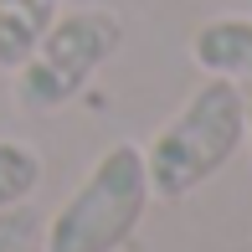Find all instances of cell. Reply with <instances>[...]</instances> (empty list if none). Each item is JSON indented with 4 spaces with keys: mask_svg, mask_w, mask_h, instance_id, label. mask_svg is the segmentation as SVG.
Segmentation results:
<instances>
[{
    "mask_svg": "<svg viewBox=\"0 0 252 252\" xmlns=\"http://www.w3.org/2000/svg\"><path fill=\"white\" fill-rule=\"evenodd\" d=\"M242 134H247V98L237 93L232 77H206L144 150L150 190L159 201H186L237 155Z\"/></svg>",
    "mask_w": 252,
    "mask_h": 252,
    "instance_id": "obj_1",
    "label": "cell"
},
{
    "mask_svg": "<svg viewBox=\"0 0 252 252\" xmlns=\"http://www.w3.org/2000/svg\"><path fill=\"white\" fill-rule=\"evenodd\" d=\"M150 170H144L139 144H108L83 186L72 190L57 216L47 221V252H119L139 232L144 206H150Z\"/></svg>",
    "mask_w": 252,
    "mask_h": 252,
    "instance_id": "obj_2",
    "label": "cell"
},
{
    "mask_svg": "<svg viewBox=\"0 0 252 252\" xmlns=\"http://www.w3.org/2000/svg\"><path fill=\"white\" fill-rule=\"evenodd\" d=\"M119 41H124V21L113 10L103 5L57 10L36 52L16 67V103L26 113H57L93 83V72L119 52Z\"/></svg>",
    "mask_w": 252,
    "mask_h": 252,
    "instance_id": "obj_3",
    "label": "cell"
},
{
    "mask_svg": "<svg viewBox=\"0 0 252 252\" xmlns=\"http://www.w3.org/2000/svg\"><path fill=\"white\" fill-rule=\"evenodd\" d=\"M190 62L206 77H252V16H216L196 26L190 36Z\"/></svg>",
    "mask_w": 252,
    "mask_h": 252,
    "instance_id": "obj_4",
    "label": "cell"
},
{
    "mask_svg": "<svg viewBox=\"0 0 252 252\" xmlns=\"http://www.w3.org/2000/svg\"><path fill=\"white\" fill-rule=\"evenodd\" d=\"M62 0H0V72H16L57 21Z\"/></svg>",
    "mask_w": 252,
    "mask_h": 252,
    "instance_id": "obj_5",
    "label": "cell"
},
{
    "mask_svg": "<svg viewBox=\"0 0 252 252\" xmlns=\"http://www.w3.org/2000/svg\"><path fill=\"white\" fill-rule=\"evenodd\" d=\"M41 186V155L21 139H0V216L16 211Z\"/></svg>",
    "mask_w": 252,
    "mask_h": 252,
    "instance_id": "obj_6",
    "label": "cell"
},
{
    "mask_svg": "<svg viewBox=\"0 0 252 252\" xmlns=\"http://www.w3.org/2000/svg\"><path fill=\"white\" fill-rule=\"evenodd\" d=\"M242 139H252V98H247V134H242Z\"/></svg>",
    "mask_w": 252,
    "mask_h": 252,
    "instance_id": "obj_7",
    "label": "cell"
}]
</instances>
